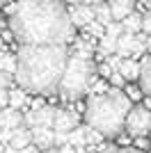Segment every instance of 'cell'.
Returning <instances> with one entry per match:
<instances>
[{
	"label": "cell",
	"instance_id": "obj_11",
	"mask_svg": "<svg viewBox=\"0 0 151 153\" xmlns=\"http://www.w3.org/2000/svg\"><path fill=\"white\" fill-rule=\"evenodd\" d=\"M0 121H2V126L0 128H16L23 123V117H21L19 110H14V108H2L0 110Z\"/></svg>",
	"mask_w": 151,
	"mask_h": 153
},
{
	"label": "cell",
	"instance_id": "obj_17",
	"mask_svg": "<svg viewBox=\"0 0 151 153\" xmlns=\"http://www.w3.org/2000/svg\"><path fill=\"white\" fill-rule=\"evenodd\" d=\"M121 25H124V32H140L142 30V14L131 12L128 16L121 19Z\"/></svg>",
	"mask_w": 151,
	"mask_h": 153
},
{
	"label": "cell",
	"instance_id": "obj_47",
	"mask_svg": "<svg viewBox=\"0 0 151 153\" xmlns=\"http://www.w3.org/2000/svg\"><path fill=\"white\" fill-rule=\"evenodd\" d=\"M57 2H62V0H57Z\"/></svg>",
	"mask_w": 151,
	"mask_h": 153
},
{
	"label": "cell",
	"instance_id": "obj_26",
	"mask_svg": "<svg viewBox=\"0 0 151 153\" xmlns=\"http://www.w3.org/2000/svg\"><path fill=\"white\" fill-rule=\"evenodd\" d=\"M9 87H12V76L0 69V89H9Z\"/></svg>",
	"mask_w": 151,
	"mask_h": 153
},
{
	"label": "cell",
	"instance_id": "obj_24",
	"mask_svg": "<svg viewBox=\"0 0 151 153\" xmlns=\"http://www.w3.org/2000/svg\"><path fill=\"white\" fill-rule=\"evenodd\" d=\"M121 32H124V25H121V21H110L105 25V34H110V37H119Z\"/></svg>",
	"mask_w": 151,
	"mask_h": 153
},
{
	"label": "cell",
	"instance_id": "obj_36",
	"mask_svg": "<svg viewBox=\"0 0 151 153\" xmlns=\"http://www.w3.org/2000/svg\"><path fill=\"white\" fill-rule=\"evenodd\" d=\"M117 153H144V151H140V149H119Z\"/></svg>",
	"mask_w": 151,
	"mask_h": 153
},
{
	"label": "cell",
	"instance_id": "obj_4",
	"mask_svg": "<svg viewBox=\"0 0 151 153\" xmlns=\"http://www.w3.org/2000/svg\"><path fill=\"white\" fill-rule=\"evenodd\" d=\"M94 78H96V66L92 62V57H85L80 53H69L57 91L64 101H78L87 94Z\"/></svg>",
	"mask_w": 151,
	"mask_h": 153
},
{
	"label": "cell",
	"instance_id": "obj_27",
	"mask_svg": "<svg viewBox=\"0 0 151 153\" xmlns=\"http://www.w3.org/2000/svg\"><path fill=\"white\" fill-rule=\"evenodd\" d=\"M105 62L110 64V69H112V71H117V69H119V64H121V57H119V55H112V53H110V55L105 57Z\"/></svg>",
	"mask_w": 151,
	"mask_h": 153
},
{
	"label": "cell",
	"instance_id": "obj_19",
	"mask_svg": "<svg viewBox=\"0 0 151 153\" xmlns=\"http://www.w3.org/2000/svg\"><path fill=\"white\" fill-rule=\"evenodd\" d=\"M0 69L5 71V73H9V76H14V71H16V55L2 53V57H0Z\"/></svg>",
	"mask_w": 151,
	"mask_h": 153
},
{
	"label": "cell",
	"instance_id": "obj_9",
	"mask_svg": "<svg viewBox=\"0 0 151 153\" xmlns=\"http://www.w3.org/2000/svg\"><path fill=\"white\" fill-rule=\"evenodd\" d=\"M105 5L110 7L112 21H121L135 9V0H105Z\"/></svg>",
	"mask_w": 151,
	"mask_h": 153
},
{
	"label": "cell",
	"instance_id": "obj_29",
	"mask_svg": "<svg viewBox=\"0 0 151 153\" xmlns=\"http://www.w3.org/2000/svg\"><path fill=\"white\" fill-rule=\"evenodd\" d=\"M99 73H101V78H103V80H108V78H110V73H112L110 64H108V62H101V66H99Z\"/></svg>",
	"mask_w": 151,
	"mask_h": 153
},
{
	"label": "cell",
	"instance_id": "obj_30",
	"mask_svg": "<svg viewBox=\"0 0 151 153\" xmlns=\"http://www.w3.org/2000/svg\"><path fill=\"white\" fill-rule=\"evenodd\" d=\"M126 91H128L126 96H128L131 101H140V98H142V91H140V87H128Z\"/></svg>",
	"mask_w": 151,
	"mask_h": 153
},
{
	"label": "cell",
	"instance_id": "obj_39",
	"mask_svg": "<svg viewBox=\"0 0 151 153\" xmlns=\"http://www.w3.org/2000/svg\"><path fill=\"white\" fill-rule=\"evenodd\" d=\"M96 2H103V0H82V5H96Z\"/></svg>",
	"mask_w": 151,
	"mask_h": 153
},
{
	"label": "cell",
	"instance_id": "obj_5",
	"mask_svg": "<svg viewBox=\"0 0 151 153\" xmlns=\"http://www.w3.org/2000/svg\"><path fill=\"white\" fill-rule=\"evenodd\" d=\"M149 123H151V110L144 105H131L124 119V130L131 137H142L149 135Z\"/></svg>",
	"mask_w": 151,
	"mask_h": 153
},
{
	"label": "cell",
	"instance_id": "obj_18",
	"mask_svg": "<svg viewBox=\"0 0 151 153\" xmlns=\"http://www.w3.org/2000/svg\"><path fill=\"white\" fill-rule=\"evenodd\" d=\"M147 51V32H135L133 34V46H131V57H140Z\"/></svg>",
	"mask_w": 151,
	"mask_h": 153
},
{
	"label": "cell",
	"instance_id": "obj_16",
	"mask_svg": "<svg viewBox=\"0 0 151 153\" xmlns=\"http://www.w3.org/2000/svg\"><path fill=\"white\" fill-rule=\"evenodd\" d=\"M92 9H94V21L96 23H101V25L105 27L110 21H112V14H110V7L105 5V2H96V5H92Z\"/></svg>",
	"mask_w": 151,
	"mask_h": 153
},
{
	"label": "cell",
	"instance_id": "obj_42",
	"mask_svg": "<svg viewBox=\"0 0 151 153\" xmlns=\"http://www.w3.org/2000/svg\"><path fill=\"white\" fill-rule=\"evenodd\" d=\"M69 2H71V5H80L82 0H69Z\"/></svg>",
	"mask_w": 151,
	"mask_h": 153
},
{
	"label": "cell",
	"instance_id": "obj_48",
	"mask_svg": "<svg viewBox=\"0 0 151 153\" xmlns=\"http://www.w3.org/2000/svg\"><path fill=\"white\" fill-rule=\"evenodd\" d=\"M0 126H2V121H0Z\"/></svg>",
	"mask_w": 151,
	"mask_h": 153
},
{
	"label": "cell",
	"instance_id": "obj_1",
	"mask_svg": "<svg viewBox=\"0 0 151 153\" xmlns=\"http://www.w3.org/2000/svg\"><path fill=\"white\" fill-rule=\"evenodd\" d=\"M7 12L14 39L25 46L69 44L76 37L69 14L57 0H19Z\"/></svg>",
	"mask_w": 151,
	"mask_h": 153
},
{
	"label": "cell",
	"instance_id": "obj_46",
	"mask_svg": "<svg viewBox=\"0 0 151 153\" xmlns=\"http://www.w3.org/2000/svg\"><path fill=\"white\" fill-rule=\"evenodd\" d=\"M149 133H151V123H149Z\"/></svg>",
	"mask_w": 151,
	"mask_h": 153
},
{
	"label": "cell",
	"instance_id": "obj_45",
	"mask_svg": "<svg viewBox=\"0 0 151 153\" xmlns=\"http://www.w3.org/2000/svg\"><path fill=\"white\" fill-rule=\"evenodd\" d=\"M2 53H5V51H0V57H2Z\"/></svg>",
	"mask_w": 151,
	"mask_h": 153
},
{
	"label": "cell",
	"instance_id": "obj_34",
	"mask_svg": "<svg viewBox=\"0 0 151 153\" xmlns=\"http://www.w3.org/2000/svg\"><path fill=\"white\" fill-rule=\"evenodd\" d=\"M60 153H73V146H71L69 142H64V144H60V149H57Z\"/></svg>",
	"mask_w": 151,
	"mask_h": 153
},
{
	"label": "cell",
	"instance_id": "obj_37",
	"mask_svg": "<svg viewBox=\"0 0 151 153\" xmlns=\"http://www.w3.org/2000/svg\"><path fill=\"white\" fill-rule=\"evenodd\" d=\"M99 153H117V149H114V146H103Z\"/></svg>",
	"mask_w": 151,
	"mask_h": 153
},
{
	"label": "cell",
	"instance_id": "obj_8",
	"mask_svg": "<svg viewBox=\"0 0 151 153\" xmlns=\"http://www.w3.org/2000/svg\"><path fill=\"white\" fill-rule=\"evenodd\" d=\"M69 21H71V25L76 27H87V23H92L94 21V9H92V5H71L69 12Z\"/></svg>",
	"mask_w": 151,
	"mask_h": 153
},
{
	"label": "cell",
	"instance_id": "obj_23",
	"mask_svg": "<svg viewBox=\"0 0 151 153\" xmlns=\"http://www.w3.org/2000/svg\"><path fill=\"white\" fill-rule=\"evenodd\" d=\"M105 89H108V82H105V80H99V78H94V80H92V85H89V89H87V94H89V96L103 94Z\"/></svg>",
	"mask_w": 151,
	"mask_h": 153
},
{
	"label": "cell",
	"instance_id": "obj_7",
	"mask_svg": "<svg viewBox=\"0 0 151 153\" xmlns=\"http://www.w3.org/2000/svg\"><path fill=\"white\" fill-rule=\"evenodd\" d=\"M78 126V114L73 110H60L55 108V117H53V130L57 133H69L71 128Z\"/></svg>",
	"mask_w": 151,
	"mask_h": 153
},
{
	"label": "cell",
	"instance_id": "obj_15",
	"mask_svg": "<svg viewBox=\"0 0 151 153\" xmlns=\"http://www.w3.org/2000/svg\"><path fill=\"white\" fill-rule=\"evenodd\" d=\"M121 73V78L124 80H138V76H140V62H135V59H121V64H119V69H117Z\"/></svg>",
	"mask_w": 151,
	"mask_h": 153
},
{
	"label": "cell",
	"instance_id": "obj_31",
	"mask_svg": "<svg viewBox=\"0 0 151 153\" xmlns=\"http://www.w3.org/2000/svg\"><path fill=\"white\" fill-rule=\"evenodd\" d=\"M142 32H147V34H151V12L142 16Z\"/></svg>",
	"mask_w": 151,
	"mask_h": 153
},
{
	"label": "cell",
	"instance_id": "obj_6",
	"mask_svg": "<svg viewBox=\"0 0 151 153\" xmlns=\"http://www.w3.org/2000/svg\"><path fill=\"white\" fill-rule=\"evenodd\" d=\"M28 130H30V142L39 149V151H46V149L55 146V142H53L55 130L50 126H30Z\"/></svg>",
	"mask_w": 151,
	"mask_h": 153
},
{
	"label": "cell",
	"instance_id": "obj_28",
	"mask_svg": "<svg viewBox=\"0 0 151 153\" xmlns=\"http://www.w3.org/2000/svg\"><path fill=\"white\" fill-rule=\"evenodd\" d=\"M108 80H112V85H114V87H124V82H126L124 78H121V73H119V71H112Z\"/></svg>",
	"mask_w": 151,
	"mask_h": 153
},
{
	"label": "cell",
	"instance_id": "obj_21",
	"mask_svg": "<svg viewBox=\"0 0 151 153\" xmlns=\"http://www.w3.org/2000/svg\"><path fill=\"white\" fill-rule=\"evenodd\" d=\"M82 133H85V144H103V135L92 126H82Z\"/></svg>",
	"mask_w": 151,
	"mask_h": 153
},
{
	"label": "cell",
	"instance_id": "obj_3",
	"mask_svg": "<svg viewBox=\"0 0 151 153\" xmlns=\"http://www.w3.org/2000/svg\"><path fill=\"white\" fill-rule=\"evenodd\" d=\"M131 108V98L119 89V87H108L103 94L89 96L87 108H85V119L87 126L96 128L103 137H117L124 130V119Z\"/></svg>",
	"mask_w": 151,
	"mask_h": 153
},
{
	"label": "cell",
	"instance_id": "obj_32",
	"mask_svg": "<svg viewBox=\"0 0 151 153\" xmlns=\"http://www.w3.org/2000/svg\"><path fill=\"white\" fill-rule=\"evenodd\" d=\"M144 137H147V135H142V137H135V146H138L140 151H144V149L149 146V142H147Z\"/></svg>",
	"mask_w": 151,
	"mask_h": 153
},
{
	"label": "cell",
	"instance_id": "obj_22",
	"mask_svg": "<svg viewBox=\"0 0 151 153\" xmlns=\"http://www.w3.org/2000/svg\"><path fill=\"white\" fill-rule=\"evenodd\" d=\"M99 41H101V44H99L101 51H105V53H114V46H117V39H114V37H110V34H103Z\"/></svg>",
	"mask_w": 151,
	"mask_h": 153
},
{
	"label": "cell",
	"instance_id": "obj_38",
	"mask_svg": "<svg viewBox=\"0 0 151 153\" xmlns=\"http://www.w3.org/2000/svg\"><path fill=\"white\" fill-rule=\"evenodd\" d=\"M41 105H44V101H34V103H32V110H39Z\"/></svg>",
	"mask_w": 151,
	"mask_h": 153
},
{
	"label": "cell",
	"instance_id": "obj_2",
	"mask_svg": "<svg viewBox=\"0 0 151 153\" xmlns=\"http://www.w3.org/2000/svg\"><path fill=\"white\" fill-rule=\"evenodd\" d=\"M67 46L64 44H46V46H21L16 53V82L28 91L41 96H50L57 91L67 64Z\"/></svg>",
	"mask_w": 151,
	"mask_h": 153
},
{
	"label": "cell",
	"instance_id": "obj_41",
	"mask_svg": "<svg viewBox=\"0 0 151 153\" xmlns=\"http://www.w3.org/2000/svg\"><path fill=\"white\" fill-rule=\"evenodd\" d=\"M44 153H60V151H57V149H53V146H50V149H46Z\"/></svg>",
	"mask_w": 151,
	"mask_h": 153
},
{
	"label": "cell",
	"instance_id": "obj_43",
	"mask_svg": "<svg viewBox=\"0 0 151 153\" xmlns=\"http://www.w3.org/2000/svg\"><path fill=\"white\" fill-rule=\"evenodd\" d=\"M0 153H5V144L2 142H0Z\"/></svg>",
	"mask_w": 151,
	"mask_h": 153
},
{
	"label": "cell",
	"instance_id": "obj_13",
	"mask_svg": "<svg viewBox=\"0 0 151 153\" xmlns=\"http://www.w3.org/2000/svg\"><path fill=\"white\" fill-rule=\"evenodd\" d=\"M140 85H142V94L151 96V55L142 59L140 64Z\"/></svg>",
	"mask_w": 151,
	"mask_h": 153
},
{
	"label": "cell",
	"instance_id": "obj_33",
	"mask_svg": "<svg viewBox=\"0 0 151 153\" xmlns=\"http://www.w3.org/2000/svg\"><path fill=\"white\" fill-rule=\"evenodd\" d=\"M19 153H39V149H37V146H34V144H32V142H30V144H25V146L21 149Z\"/></svg>",
	"mask_w": 151,
	"mask_h": 153
},
{
	"label": "cell",
	"instance_id": "obj_25",
	"mask_svg": "<svg viewBox=\"0 0 151 153\" xmlns=\"http://www.w3.org/2000/svg\"><path fill=\"white\" fill-rule=\"evenodd\" d=\"M85 30L89 32V34H92V37L94 39H101L103 37V34H105V27L101 25V23H96V21H92V23H87V27H85Z\"/></svg>",
	"mask_w": 151,
	"mask_h": 153
},
{
	"label": "cell",
	"instance_id": "obj_14",
	"mask_svg": "<svg viewBox=\"0 0 151 153\" xmlns=\"http://www.w3.org/2000/svg\"><path fill=\"white\" fill-rule=\"evenodd\" d=\"M133 34L135 32H121L119 37H117V46H114V51L119 55L121 59L131 57V46H133Z\"/></svg>",
	"mask_w": 151,
	"mask_h": 153
},
{
	"label": "cell",
	"instance_id": "obj_44",
	"mask_svg": "<svg viewBox=\"0 0 151 153\" xmlns=\"http://www.w3.org/2000/svg\"><path fill=\"white\" fill-rule=\"evenodd\" d=\"M142 2H144V5H147V7H151V0H142Z\"/></svg>",
	"mask_w": 151,
	"mask_h": 153
},
{
	"label": "cell",
	"instance_id": "obj_12",
	"mask_svg": "<svg viewBox=\"0 0 151 153\" xmlns=\"http://www.w3.org/2000/svg\"><path fill=\"white\" fill-rule=\"evenodd\" d=\"M7 105L14 110H21L28 105V94H25L23 87H12V89H7Z\"/></svg>",
	"mask_w": 151,
	"mask_h": 153
},
{
	"label": "cell",
	"instance_id": "obj_35",
	"mask_svg": "<svg viewBox=\"0 0 151 153\" xmlns=\"http://www.w3.org/2000/svg\"><path fill=\"white\" fill-rule=\"evenodd\" d=\"M7 105V89H0V110Z\"/></svg>",
	"mask_w": 151,
	"mask_h": 153
},
{
	"label": "cell",
	"instance_id": "obj_10",
	"mask_svg": "<svg viewBox=\"0 0 151 153\" xmlns=\"http://www.w3.org/2000/svg\"><path fill=\"white\" fill-rule=\"evenodd\" d=\"M12 149H16V151H21V149L25 146V144H30V130H28V126H16L12 128V140L7 142Z\"/></svg>",
	"mask_w": 151,
	"mask_h": 153
},
{
	"label": "cell",
	"instance_id": "obj_20",
	"mask_svg": "<svg viewBox=\"0 0 151 153\" xmlns=\"http://www.w3.org/2000/svg\"><path fill=\"white\" fill-rule=\"evenodd\" d=\"M67 142H69L71 146H85V133H82V128H71L69 133H67Z\"/></svg>",
	"mask_w": 151,
	"mask_h": 153
},
{
	"label": "cell",
	"instance_id": "obj_40",
	"mask_svg": "<svg viewBox=\"0 0 151 153\" xmlns=\"http://www.w3.org/2000/svg\"><path fill=\"white\" fill-rule=\"evenodd\" d=\"M147 51L151 53V34H147Z\"/></svg>",
	"mask_w": 151,
	"mask_h": 153
}]
</instances>
